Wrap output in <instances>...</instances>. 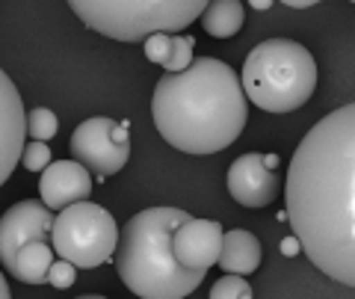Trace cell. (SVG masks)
<instances>
[{"label": "cell", "instance_id": "6da1fadb", "mask_svg": "<svg viewBox=\"0 0 355 299\" xmlns=\"http://www.w3.org/2000/svg\"><path fill=\"white\" fill-rule=\"evenodd\" d=\"M287 223L314 267L355 287V101L302 137L284 184Z\"/></svg>", "mask_w": 355, "mask_h": 299}, {"label": "cell", "instance_id": "7a4b0ae2", "mask_svg": "<svg viewBox=\"0 0 355 299\" xmlns=\"http://www.w3.org/2000/svg\"><path fill=\"white\" fill-rule=\"evenodd\" d=\"M151 116L160 137L184 154H216L246 125V89L237 71L214 57H196L181 74L154 86Z\"/></svg>", "mask_w": 355, "mask_h": 299}, {"label": "cell", "instance_id": "3957f363", "mask_svg": "<svg viewBox=\"0 0 355 299\" xmlns=\"http://www.w3.org/2000/svg\"><path fill=\"white\" fill-rule=\"evenodd\" d=\"M190 214L178 207L139 210L121 228L116 270L128 291L139 299H184L207 273H193L175 258V231L190 223Z\"/></svg>", "mask_w": 355, "mask_h": 299}, {"label": "cell", "instance_id": "277c9868", "mask_svg": "<svg viewBox=\"0 0 355 299\" xmlns=\"http://www.w3.org/2000/svg\"><path fill=\"white\" fill-rule=\"evenodd\" d=\"M240 80L254 107L266 113H293L317 89V62L293 39H266L249 51Z\"/></svg>", "mask_w": 355, "mask_h": 299}, {"label": "cell", "instance_id": "5b68a950", "mask_svg": "<svg viewBox=\"0 0 355 299\" xmlns=\"http://www.w3.org/2000/svg\"><path fill=\"white\" fill-rule=\"evenodd\" d=\"M69 6L86 27L116 42H148L160 33L178 36V30L190 27L207 9L202 0H71Z\"/></svg>", "mask_w": 355, "mask_h": 299}, {"label": "cell", "instance_id": "8992f818", "mask_svg": "<svg viewBox=\"0 0 355 299\" xmlns=\"http://www.w3.org/2000/svg\"><path fill=\"white\" fill-rule=\"evenodd\" d=\"M119 237L121 231L116 228V219L107 207L95 202H80L57 216L51 246L62 261L92 270L119 252Z\"/></svg>", "mask_w": 355, "mask_h": 299}, {"label": "cell", "instance_id": "52a82bcc", "mask_svg": "<svg viewBox=\"0 0 355 299\" xmlns=\"http://www.w3.org/2000/svg\"><path fill=\"white\" fill-rule=\"evenodd\" d=\"M71 154L74 160L86 166L89 172H98L110 178V175L121 172V166L128 163V125L125 121H113L107 116L86 119L74 128L71 134Z\"/></svg>", "mask_w": 355, "mask_h": 299}, {"label": "cell", "instance_id": "ba28073f", "mask_svg": "<svg viewBox=\"0 0 355 299\" xmlns=\"http://www.w3.org/2000/svg\"><path fill=\"white\" fill-rule=\"evenodd\" d=\"M53 223L57 216L44 202H18L12 205L0 219V261L9 270L18 258V252L30 246V243H44L53 234Z\"/></svg>", "mask_w": 355, "mask_h": 299}, {"label": "cell", "instance_id": "9c48e42d", "mask_svg": "<svg viewBox=\"0 0 355 299\" xmlns=\"http://www.w3.org/2000/svg\"><path fill=\"white\" fill-rule=\"evenodd\" d=\"M30 113H24V101L15 89L12 77L0 74V181H9V175L24 157V137L30 134Z\"/></svg>", "mask_w": 355, "mask_h": 299}, {"label": "cell", "instance_id": "30bf717a", "mask_svg": "<svg viewBox=\"0 0 355 299\" xmlns=\"http://www.w3.org/2000/svg\"><path fill=\"white\" fill-rule=\"evenodd\" d=\"M225 231L214 219H190L175 231V258L193 273H207L222 258Z\"/></svg>", "mask_w": 355, "mask_h": 299}, {"label": "cell", "instance_id": "8fae6325", "mask_svg": "<svg viewBox=\"0 0 355 299\" xmlns=\"http://www.w3.org/2000/svg\"><path fill=\"white\" fill-rule=\"evenodd\" d=\"M275 190H279V178L275 172L266 166L263 154L252 151L243 154L231 163L228 169V193L237 205L243 207H266L275 198Z\"/></svg>", "mask_w": 355, "mask_h": 299}, {"label": "cell", "instance_id": "7c38bea8", "mask_svg": "<svg viewBox=\"0 0 355 299\" xmlns=\"http://www.w3.org/2000/svg\"><path fill=\"white\" fill-rule=\"evenodd\" d=\"M92 193V175L86 166L77 160H57L48 166V172H42L39 178V196L51 210H69L80 205Z\"/></svg>", "mask_w": 355, "mask_h": 299}, {"label": "cell", "instance_id": "4fadbf2b", "mask_svg": "<svg viewBox=\"0 0 355 299\" xmlns=\"http://www.w3.org/2000/svg\"><path fill=\"white\" fill-rule=\"evenodd\" d=\"M219 267L225 275H252L261 267V243L258 237L246 228H234L225 231V246H222V258Z\"/></svg>", "mask_w": 355, "mask_h": 299}, {"label": "cell", "instance_id": "5bb4252c", "mask_svg": "<svg viewBox=\"0 0 355 299\" xmlns=\"http://www.w3.org/2000/svg\"><path fill=\"white\" fill-rule=\"evenodd\" d=\"M53 255L57 252H53L51 243H30V246H24L18 252L15 264L6 273H12L15 279L24 282V284H42V282L51 279V267L57 264Z\"/></svg>", "mask_w": 355, "mask_h": 299}, {"label": "cell", "instance_id": "9a60e30c", "mask_svg": "<svg viewBox=\"0 0 355 299\" xmlns=\"http://www.w3.org/2000/svg\"><path fill=\"white\" fill-rule=\"evenodd\" d=\"M243 18H246L243 3H237V0H216V3H207L202 15V27L214 39H231L243 30Z\"/></svg>", "mask_w": 355, "mask_h": 299}, {"label": "cell", "instance_id": "2e32d148", "mask_svg": "<svg viewBox=\"0 0 355 299\" xmlns=\"http://www.w3.org/2000/svg\"><path fill=\"white\" fill-rule=\"evenodd\" d=\"M30 137H33V142H48V139H53L57 137V113L53 110H48V107H33L30 110Z\"/></svg>", "mask_w": 355, "mask_h": 299}, {"label": "cell", "instance_id": "e0dca14e", "mask_svg": "<svg viewBox=\"0 0 355 299\" xmlns=\"http://www.w3.org/2000/svg\"><path fill=\"white\" fill-rule=\"evenodd\" d=\"M193 48H196L193 36H175L172 57H169V62L163 65V69H166V74H181V71H187V69H190V65L196 62V57H193Z\"/></svg>", "mask_w": 355, "mask_h": 299}, {"label": "cell", "instance_id": "ac0fdd59", "mask_svg": "<svg viewBox=\"0 0 355 299\" xmlns=\"http://www.w3.org/2000/svg\"><path fill=\"white\" fill-rule=\"evenodd\" d=\"M210 299H254L252 284L243 275H222L210 291Z\"/></svg>", "mask_w": 355, "mask_h": 299}, {"label": "cell", "instance_id": "d6986e66", "mask_svg": "<svg viewBox=\"0 0 355 299\" xmlns=\"http://www.w3.org/2000/svg\"><path fill=\"white\" fill-rule=\"evenodd\" d=\"M27 172H48V166L53 163L51 160V148L44 146V142H30L24 148V157H21Z\"/></svg>", "mask_w": 355, "mask_h": 299}, {"label": "cell", "instance_id": "ffe728a7", "mask_svg": "<svg viewBox=\"0 0 355 299\" xmlns=\"http://www.w3.org/2000/svg\"><path fill=\"white\" fill-rule=\"evenodd\" d=\"M172 48H175V36L169 33H160V36H151L146 42V57L148 62H157V65H166L172 57Z\"/></svg>", "mask_w": 355, "mask_h": 299}, {"label": "cell", "instance_id": "44dd1931", "mask_svg": "<svg viewBox=\"0 0 355 299\" xmlns=\"http://www.w3.org/2000/svg\"><path fill=\"white\" fill-rule=\"evenodd\" d=\"M74 279H77V267L60 258V261L51 267V279H48V282H51L53 287H60V291H65V287L74 284Z\"/></svg>", "mask_w": 355, "mask_h": 299}, {"label": "cell", "instance_id": "7402d4cb", "mask_svg": "<svg viewBox=\"0 0 355 299\" xmlns=\"http://www.w3.org/2000/svg\"><path fill=\"white\" fill-rule=\"evenodd\" d=\"M299 249H302V243H299L296 237H284L282 240V255H284V258H293Z\"/></svg>", "mask_w": 355, "mask_h": 299}, {"label": "cell", "instance_id": "603a6c76", "mask_svg": "<svg viewBox=\"0 0 355 299\" xmlns=\"http://www.w3.org/2000/svg\"><path fill=\"white\" fill-rule=\"evenodd\" d=\"M263 160H266V166H270V169L275 172V166H279V157H275V154H263Z\"/></svg>", "mask_w": 355, "mask_h": 299}, {"label": "cell", "instance_id": "cb8c5ba5", "mask_svg": "<svg viewBox=\"0 0 355 299\" xmlns=\"http://www.w3.org/2000/svg\"><path fill=\"white\" fill-rule=\"evenodd\" d=\"M249 6H254V9H270L272 3H266V0H254V3H249Z\"/></svg>", "mask_w": 355, "mask_h": 299}, {"label": "cell", "instance_id": "d4e9b609", "mask_svg": "<svg viewBox=\"0 0 355 299\" xmlns=\"http://www.w3.org/2000/svg\"><path fill=\"white\" fill-rule=\"evenodd\" d=\"M287 6H293V9H305V6H314L311 0H299V3H287Z\"/></svg>", "mask_w": 355, "mask_h": 299}, {"label": "cell", "instance_id": "484cf974", "mask_svg": "<svg viewBox=\"0 0 355 299\" xmlns=\"http://www.w3.org/2000/svg\"><path fill=\"white\" fill-rule=\"evenodd\" d=\"M0 291H3V293H0V299H9V291H6V282H0Z\"/></svg>", "mask_w": 355, "mask_h": 299}, {"label": "cell", "instance_id": "4316f807", "mask_svg": "<svg viewBox=\"0 0 355 299\" xmlns=\"http://www.w3.org/2000/svg\"><path fill=\"white\" fill-rule=\"evenodd\" d=\"M77 299H107V296H98V293H86V296H77Z\"/></svg>", "mask_w": 355, "mask_h": 299}]
</instances>
